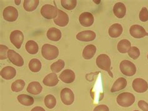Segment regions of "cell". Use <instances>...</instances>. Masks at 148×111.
<instances>
[{
	"label": "cell",
	"instance_id": "cell-1",
	"mask_svg": "<svg viewBox=\"0 0 148 111\" xmlns=\"http://www.w3.org/2000/svg\"><path fill=\"white\" fill-rule=\"evenodd\" d=\"M41 54L46 59L51 61L57 58L59 55V50L55 46L45 44L41 48Z\"/></svg>",
	"mask_w": 148,
	"mask_h": 111
},
{
	"label": "cell",
	"instance_id": "cell-2",
	"mask_svg": "<svg viewBox=\"0 0 148 111\" xmlns=\"http://www.w3.org/2000/svg\"><path fill=\"white\" fill-rule=\"evenodd\" d=\"M96 65L101 69L106 71L108 72L111 78H113V74L111 71V59L107 54H102L98 56L96 58Z\"/></svg>",
	"mask_w": 148,
	"mask_h": 111
},
{
	"label": "cell",
	"instance_id": "cell-3",
	"mask_svg": "<svg viewBox=\"0 0 148 111\" xmlns=\"http://www.w3.org/2000/svg\"><path fill=\"white\" fill-rule=\"evenodd\" d=\"M136 100L134 94L130 93H123L117 97V103L123 108H128L134 104Z\"/></svg>",
	"mask_w": 148,
	"mask_h": 111
},
{
	"label": "cell",
	"instance_id": "cell-4",
	"mask_svg": "<svg viewBox=\"0 0 148 111\" xmlns=\"http://www.w3.org/2000/svg\"><path fill=\"white\" fill-rule=\"evenodd\" d=\"M120 71L122 73L126 76H132L136 72V67L134 64L129 60H123L119 65Z\"/></svg>",
	"mask_w": 148,
	"mask_h": 111
},
{
	"label": "cell",
	"instance_id": "cell-5",
	"mask_svg": "<svg viewBox=\"0 0 148 111\" xmlns=\"http://www.w3.org/2000/svg\"><path fill=\"white\" fill-rule=\"evenodd\" d=\"M41 14L43 18L47 20L55 19L58 14V10L53 5H45L41 7Z\"/></svg>",
	"mask_w": 148,
	"mask_h": 111
},
{
	"label": "cell",
	"instance_id": "cell-6",
	"mask_svg": "<svg viewBox=\"0 0 148 111\" xmlns=\"http://www.w3.org/2000/svg\"><path fill=\"white\" fill-rule=\"evenodd\" d=\"M18 11L13 6H8L3 10V16L4 20L8 22H14L18 18Z\"/></svg>",
	"mask_w": 148,
	"mask_h": 111
},
{
	"label": "cell",
	"instance_id": "cell-7",
	"mask_svg": "<svg viewBox=\"0 0 148 111\" xmlns=\"http://www.w3.org/2000/svg\"><path fill=\"white\" fill-rule=\"evenodd\" d=\"M61 99L64 104L66 106L71 105L75 101V94L69 88H64L61 91Z\"/></svg>",
	"mask_w": 148,
	"mask_h": 111
},
{
	"label": "cell",
	"instance_id": "cell-8",
	"mask_svg": "<svg viewBox=\"0 0 148 111\" xmlns=\"http://www.w3.org/2000/svg\"><path fill=\"white\" fill-rule=\"evenodd\" d=\"M10 39L12 43L17 49H20L24 41L23 33L19 30H15L11 33Z\"/></svg>",
	"mask_w": 148,
	"mask_h": 111
},
{
	"label": "cell",
	"instance_id": "cell-9",
	"mask_svg": "<svg viewBox=\"0 0 148 111\" xmlns=\"http://www.w3.org/2000/svg\"><path fill=\"white\" fill-rule=\"evenodd\" d=\"M132 88L138 93H144L148 89V84L147 81L142 78L135 79L132 84Z\"/></svg>",
	"mask_w": 148,
	"mask_h": 111
},
{
	"label": "cell",
	"instance_id": "cell-10",
	"mask_svg": "<svg viewBox=\"0 0 148 111\" xmlns=\"http://www.w3.org/2000/svg\"><path fill=\"white\" fill-rule=\"evenodd\" d=\"M130 33L132 37L137 39H140V38L148 36V33L146 31L145 29L143 26L138 25H134L131 26Z\"/></svg>",
	"mask_w": 148,
	"mask_h": 111
},
{
	"label": "cell",
	"instance_id": "cell-11",
	"mask_svg": "<svg viewBox=\"0 0 148 111\" xmlns=\"http://www.w3.org/2000/svg\"><path fill=\"white\" fill-rule=\"evenodd\" d=\"M8 57L11 63L18 67H21L24 64V60L22 56L12 49H9L8 52Z\"/></svg>",
	"mask_w": 148,
	"mask_h": 111
},
{
	"label": "cell",
	"instance_id": "cell-12",
	"mask_svg": "<svg viewBox=\"0 0 148 111\" xmlns=\"http://www.w3.org/2000/svg\"><path fill=\"white\" fill-rule=\"evenodd\" d=\"M80 24L84 27H90L95 21L93 15L89 12H84L80 14L79 17Z\"/></svg>",
	"mask_w": 148,
	"mask_h": 111
},
{
	"label": "cell",
	"instance_id": "cell-13",
	"mask_svg": "<svg viewBox=\"0 0 148 111\" xmlns=\"http://www.w3.org/2000/svg\"><path fill=\"white\" fill-rule=\"evenodd\" d=\"M54 22L58 26L64 27L69 22L68 15L62 10H58V14L57 17L54 19Z\"/></svg>",
	"mask_w": 148,
	"mask_h": 111
},
{
	"label": "cell",
	"instance_id": "cell-14",
	"mask_svg": "<svg viewBox=\"0 0 148 111\" xmlns=\"http://www.w3.org/2000/svg\"><path fill=\"white\" fill-rule=\"evenodd\" d=\"M96 33L92 31H83L76 35V39L80 41L90 42L95 39Z\"/></svg>",
	"mask_w": 148,
	"mask_h": 111
},
{
	"label": "cell",
	"instance_id": "cell-15",
	"mask_svg": "<svg viewBox=\"0 0 148 111\" xmlns=\"http://www.w3.org/2000/svg\"><path fill=\"white\" fill-rule=\"evenodd\" d=\"M62 81L66 84H70L75 81L76 75L75 73L71 69H66L61 72L59 76Z\"/></svg>",
	"mask_w": 148,
	"mask_h": 111
},
{
	"label": "cell",
	"instance_id": "cell-16",
	"mask_svg": "<svg viewBox=\"0 0 148 111\" xmlns=\"http://www.w3.org/2000/svg\"><path fill=\"white\" fill-rule=\"evenodd\" d=\"M16 74V71L13 67L6 66L3 67L1 71V77L6 80L13 79Z\"/></svg>",
	"mask_w": 148,
	"mask_h": 111
},
{
	"label": "cell",
	"instance_id": "cell-17",
	"mask_svg": "<svg viewBox=\"0 0 148 111\" xmlns=\"http://www.w3.org/2000/svg\"><path fill=\"white\" fill-rule=\"evenodd\" d=\"M123 31V28L121 25L115 23L111 25L108 30L109 35L111 37L117 38L119 37Z\"/></svg>",
	"mask_w": 148,
	"mask_h": 111
},
{
	"label": "cell",
	"instance_id": "cell-18",
	"mask_svg": "<svg viewBox=\"0 0 148 111\" xmlns=\"http://www.w3.org/2000/svg\"><path fill=\"white\" fill-rule=\"evenodd\" d=\"M113 13L118 18H123L126 13V7L122 3H116L113 7Z\"/></svg>",
	"mask_w": 148,
	"mask_h": 111
},
{
	"label": "cell",
	"instance_id": "cell-19",
	"mask_svg": "<svg viewBox=\"0 0 148 111\" xmlns=\"http://www.w3.org/2000/svg\"><path fill=\"white\" fill-rule=\"evenodd\" d=\"M59 82L58 76L54 72L50 73L44 78L42 82L45 86L48 87L56 86Z\"/></svg>",
	"mask_w": 148,
	"mask_h": 111
},
{
	"label": "cell",
	"instance_id": "cell-20",
	"mask_svg": "<svg viewBox=\"0 0 148 111\" xmlns=\"http://www.w3.org/2000/svg\"><path fill=\"white\" fill-rule=\"evenodd\" d=\"M46 36L48 39L52 41H58L61 39L62 34L61 31L56 28H51L48 29L46 33Z\"/></svg>",
	"mask_w": 148,
	"mask_h": 111
},
{
	"label": "cell",
	"instance_id": "cell-21",
	"mask_svg": "<svg viewBox=\"0 0 148 111\" xmlns=\"http://www.w3.org/2000/svg\"><path fill=\"white\" fill-rule=\"evenodd\" d=\"M26 90L30 94L33 95H38L41 93L42 87L40 82L33 81L28 84V86L27 87Z\"/></svg>",
	"mask_w": 148,
	"mask_h": 111
},
{
	"label": "cell",
	"instance_id": "cell-22",
	"mask_svg": "<svg viewBox=\"0 0 148 111\" xmlns=\"http://www.w3.org/2000/svg\"><path fill=\"white\" fill-rule=\"evenodd\" d=\"M127 86V81L125 78H119L116 80L111 89V93H116L124 89Z\"/></svg>",
	"mask_w": 148,
	"mask_h": 111
},
{
	"label": "cell",
	"instance_id": "cell-23",
	"mask_svg": "<svg viewBox=\"0 0 148 111\" xmlns=\"http://www.w3.org/2000/svg\"><path fill=\"white\" fill-rule=\"evenodd\" d=\"M96 47L93 44H89L84 48L83 51V57L85 59H92L96 54Z\"/></svg>",
	"mask_w": 148,
	"mask_h": 111
},
{
	"label": "cell",
	"instance_id": "cell-24",
	"mask_svg": "<svg viewBox=\"0 0 148 111\" xmlns=\"http://www.w3.org/2000/svg\"><path fill=\"white\" fill-rule=\"evenodd\" d=\"M19 102L23 106H32L34 102V99L33 97L27 94H20L17 97Z\"/></svg>",
	"mask_w": 148,
	"mask_h": 111
},
{
	"label": "cell",
	"instance_id": "cell-25",
	"mask_svg": "<svg viewBox=\"0 0 148 111\" xmlns=\"http://www.w3.org/2000/svg\"><path fill=\"white\" fill-rule=\"evenodd\" d=\"M131 48V43L127 39L121 40L118 44V46H117L118 51L121 53H123V54L128 52Z\"/></svg>",
	"mask_w": 148,
	"mask_h": 111
},
{
	"label": "cell",
	"instance_id": "cell-26",
	"mask_svg": "<svg viewBox=\"0 0 148 111\" xmlns=\"http://www.w3.org/2000/svg\"><path fill=\"white\" fill-rule=\"evenodd\" d=\"M39 3H40L39 0H25L23 7L26 11L31 12L37 8Z\"/></svg>",
	"mask_w": 148,
	"mask_h": 111
},
{
	"label": "cell",
	"instance_id": "cell-27",
	"mask_svg": "<svg viewBox=\"0 0 148 111\" xmlns=\"http://www.w3.org/2000/svg\"><path fill=\"white\" fill-rule=\"evenodd\" d=\"M26 50L31 54H36L39 51V46L36 42L30 40L26 43Z\"/></svg>",
	"mask_w": 148,
	"mask_h": 111
},
{
	"label": "cell",
	"instance_id": "cell-28",
	"mask_svg": "<svg viewBox=\"0 0 148 111\" xmlns=\"http://www.w3.org/2000/svg\"><path fill=\"white\" fill-rule=\"evenodd\" d=\"M28 67L31 71H32L33 72H38L41 70L42 64L40 60L34 58L29 61Z\"/></svg>",
	"mask_w": 148,
	"mask_h": 111
},
{
	"label": "cell",
	"instance_id": "cell-29",
	"mask_svg": "<svg viewBox=\"0 0 148 111\" xmlns=\"http://www.w3.org/2000/svg\"><path fill=\"white\" fill-rule=\"evenodd\" d=\"M45 104L48 109H53L56 105V99L53 95L48 94L45 98Z\"/></svg>",
	"mask_w": 148,
	"mask_h": 111
},
{
	"label": "cell",
	"instance_id": "cell-30",
	"mask_svg": "<svg viewBox=\"0 0 148 111\" xmlns=\"http://www.w3.org/2000/svg\"><path fill=\"white\" fill-rule=\"evenodd\" d=\"M25 82L22 79H18L15 81L11 84V90L15 93H18L23 90L25 86Z\"/></svg>",
	"mask_w": 148,
	"mask_h": 111
},
{
	"label": "cell",
	"instance_id": "cell-31",
	"mask_svg": "<svg viewBox=\"0 0 148 111\" xmlns=\"http://www.w3.org/2000/svg\"><path fill=\"white\" fill-rule=\"evenodd\" d=\"M64 61L62 59H59L56 62L53 63L51 66V69L54 73H58L61 71L64 67Z\"/></svg>",
	"mask_w": 148,
	"mask_h": 111
},
{
	"label": "cell",
	"instance_id": "cell-32",
	"mask_svg": "<svg viewBox=\"0 0 148 111\" xmlns=\"http://www.w3.org/2000/svg\"><path fill=\"white\" fill-rule=\"evenodd\" d=\"M61 5L64 9L67 10H73L75 9L76 5V0H61Z\"/></svg>",
	"mask_w": 148,
	"mask_h": 111
},
{
	"label": "cell",
	"instance_id": "cell-33",
	"mask_svg": "<svg viewBox=\"0 0 148 111\" xmlns=\"http://www.w3.org/2000/svg\"><path fill=\"white\" fill-rule=\"evenodd\" d=\"M128 55H129V56L132 59H137L140 56L139 49L137 47H131L129 51H128Z\"/></svg>",
	"mask_w": 148,
	"mask_h": 111
},
{
	"label": "cell",
	"instance_id": "cell-34",
	"mask_svg": "<svg viewBox=\"0 0 148 111\" xmlns=\"http://www.w3.org/2000/svg\"><path fill=\"white\" fill-rule=\"evenodd\" d=\"M8 48L5 45H0V59H1V60L8 58Z\"/></svg>",
	"mask_w": 148,
	"mask_h": 111
},
{
	"label": "cell",
	"instance_id": "cell-35",
	"mask_svg": "<svg viewBox=\"0 0 148 111\" xmlns=\"http://www.w3.org/2000/svg\"><path fill=\"white\" fill-rule=\"evenodd\" d=\"M139 20L143 22L148 21V10L146 7H143L140 11Z\"/></svg>",
	"mask_w": 148,
	"mask_h": 111
},
{
	"label": "cell",
	"instance_id": "cell-36",
	"mask_svg": "<svg viewBox=\"0 0 148 111\" xmlns=\"http://www.w3.org/2000/svg\"><path fill=\"white\" fill-rule=\"evenodd\" d=\"M138 105L139 108L143 111H148V104L146 101L143 100L139 101L138 103Z\"/></svg>",
	"mask_w": 148,
	"mask_h": 111
},
{
	"label": "cell",
	"instance_id": "cell-37",
	"mask_svg": "<svg viewBox=\"0 0 148 111\" xmlns=\"http://www.w3.org/2000/svg\"><path fill=\"white\" fill-rule=\"evenodd\" d=\"M93 111H110V109L106 105H99L96 106Z\"/></svg>",
	"mask_w": 148,
	"mask_h": 111
},
{
	"label": "cell",
	"instance_id": "cell-38",
	"mask_svg": "<svg viewBox=\"0 0 148 111\" xmlns=\"http://www.w3.org/2000/svg\"><path fill=\"white\" fill-rule=\"evenodd\" d=\"M31 111H46L43 108H41V107L40 106H37V107H35L33 109H32Z\"/></svg>",
	"mask_w": 148,
	"mask_h": 111
},
{
	"label": "cell",
	"instance_id": "cell-39",
	"mask_svg": "<svg viewBox=\"0 0 148 111\" xmlns=\"http://www.w3.org/2000/svg\"><path fill=\"white\" fill-rule=\"evenodd\" d=\"M21 1H20V0H19V1H16V0H15V1H14L15 4H16V5H19V4L21 3Z\"/></svg>",
	"mask_w": 148,
	"mask_h": 111
},
{
	"label": "cell",
	"instance_id": "cell-40",
	"mask_svg": "<svg viewBox=\"0 0 148 111\" xmlns=\"http://www.w3.org/2000/svg\"><path fill=\"white\" fill-rule=\"evenodd\" d=\"M134 111H139V110H134Z\"/></svg>",
	"mask_w": 148,
	"mask_h": 111
},
{
	"label": "cell",
	"instance_id": "cell-41",
	"mask_svg": "<svg viewBox=\"0 0 148 111\" xmlns=\"http://www.w3.org/2000/svg\"><path fill=\"white\" fill-rule=\"evenodd\" d=\"M147 59H148V55H147Z\"/></svg>",
	"mask_w": 148,
	"mask_h": 111
}]
</instances>
